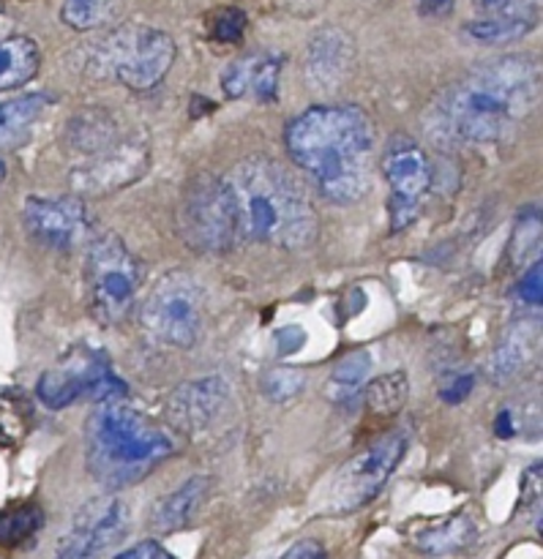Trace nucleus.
<instances>
[{"mask_svg": "<svg viewBox=\"0 0 543 559\" xmlns=\"http://www.w3.org/2000/svg\"><path fill=\"white\" fill-rule=\"evenodd\" d=\"M522 508L524 511H541V462L524 473Z\"/></svg>", "mask_w": 543, "mask_h": 559, "instance_id": "30", "label": "nucleus"}, {"mask_svg": "<svg viewBox=\"0 0 543 559\" xmlns=\"http://www.w3.org/2000/svg\"><path fill=\"white\" fill-rule=\"evenodd\" d=\"M129 527V508L120 500H96L82 508L69 538L55 559H98L104 549L118 544Z\"/></svg>", "mask_w": 543, "mask_h": 559, "instance_id": "14", "label": "nucleus"}, {"mask_svg": "<svg viewBox=\"0 0 543 559\" xmlns=\"http://www.w3.org/2000/svg\"><path fill=\"white\" fill-rule=\"evenodd\" d=\"M44 527V511L36 502H25V506L9 508L0 513V546L3 549H16V546L27 544L36 538Z\"/></svg>", "mask_w": 543, "mask_h": 559, "instance_id": "24", "label": "nucleus"}, {"mask_svg": "<svg viewBox=\"0 0 543 559\" xmlns=\"http://www.w3.org/2000/svg\"><path fill=\"white\" fill-rule=\"evenodd\" d=\"M22 222L27 235L49 249H74L91 233L87 207L76 197H58V200L31 197L22 207Z\"/></svg>", "mask_w": 543, "mask_h": 559, "instance_id": "13", "label": "nucleus"}, {"mask_svg": "<svg viewBox=\"0 0 543 559\" xmlns=\"http://www.w3.org/2000/svg\"><path fill=\"white\" fill-rule=\"evenodd\" d=\"M145 169L147 142L120 136L115 145L104 147V151L93 153V156H85V162L76 164L74 173H71V183L80 191L107 194V191H118L123 186L134 183Z\"/></svg>", "mask_w": 543, "mask_h": 559, "instance_id": "12", "label": "nucleus"}, {"mask_svg": "<svg viewBox=\"0 0 543 559\" xmlns=\"http://www.w3.org/2000/svg\"><path fill=\"white\" fill-rule=\"evenodd\" d=\"M180 240L197 254H224L238 240V211L227 178L197 173L178 202Z\"/></svg>", "mask_w": 543, "mask_h": 559, "instance_id": "5", "label": "nucleus"}, {"mask_svg": "<svg viewBox=\"0 0 543 559\" xmlns=\"http://www.w3.org/2000/svg\"><path fill=\"white\" fill-rule=\"evenodd\" d=\"M142 284V265L115 233L96 235L87 246L85 287L93 317L115 325L134 306Z\"/></svg>", "mask_w": 543, "mask_h": 559, "instance_id": "7", "label": "nucleus"}, {"mask_svg": "<svg viewBox=\"0 0 543 559\" xmlns=\"http://www.w3.org/2000/svg\"><path fill=\"white\" fill-rule=\"evenodd\" d=\"M495 431H497V437H503V440L517 431V424L511 420V413H508V409H503V413L495 418Z\"/></svg>", "mask_w": 543, "mask_h": 559, "instance_id": "37", "label": "nucleus"}, {"mask_svg": "<svg viewBox=\"0 0 543 559\" xmlns=\"http://www.w3.org/2000/svg\"><path fill=\"white\" fill-rule=\"evenodd\" d=\"M36 396L49 409H66L80 396H91L96 402H118L126 396V382L118 380L96 353L76 349L69 364L44 371L36 385Z\"/></svg>", "mask_w": 543, "mask_h": 559, "instance_id": "11", "label": "nucleus"}, {"mask_svg": "<svg viewBox=\"0 0 543 559\" xmlns=\"http://www.w3.org/2000/svg\"><path fill=\"white\" fill-rule=\"evenodd\" d=\"M535 344H539V331L533 325H519L503 338V344L497 347L495 358H492V380L506 382L511 377H517L524 366L533 360Z\"/></svg>", "mask_w": 543, "mask_h": 559, "instance_id": "22", "label": "nucleus"}, {"mask_svg": "<svg viewBox=\"0 0 543 559\" xmlns=\"http://www.w3.org/2000/svg\"><path fill=\"white\" fill-rule=\"evenodd\" d=\"M530 31H533V20L519 14H497L489 16V20L468 22L464 25V33L479 44H506L514 41V38H522Z\"/></svg>", "mask_w": 543, "mask_h": 559, "instance_id": "26", "label": "nucleus"}, {"mask_svg": "<svg viewBox=\"0 0 543 559\" xmlns=\"http://www.w3.org/2000/svg\"><path fill=\"white\" fill-rule=\"evenodd\" d=\"M279 559H328V551L320 540L304 538V540H298L295 546H290V549L284 551Z\"/></svg>", "mask_w": 543, "mask_h": 559, "instance_id": "32", "label": "nucleus"}, {"mask_svg": "<svg viewBox=\"0 0 543 559\" xmlns=\"http://www.w3.org/2000/svg\"><path fill=\"white\" fill-rule=\"evenodd\" d=\"M284 145L322 200L353 205L369 191L375 123L355 104H315L304 109L287 123Z\"/></svg>", "mask_w": 543, "mask_h": 559, "instance_id": "2", "label": "nucleus"}, {"mask_svg": "<svg viewBox=\"0 0 543 559\" xmlns=\"http://www.w3.org/2000/svg\"><path fill=\"white\" fill-rule=\"evenodd\" d=\"M246 25V14L240 9H222L213 14L211 20V36L213 41H222V44H238L244 38Z\"/></svg>", "mask_w": 543, "mask_h": 559, "instance_id": "29", "label": "nucleus"}, {"mask_svg": "<svg viewBox=\"0 0 543 559\" xmlns=\"http://www.w3.org/2000/svg\"><path fill=\"white\" fill-rule=\"evenodd\" d=\"M371 358L369 353H350L347 358H342L333 369V374L328 377L326 396L333 404H350L361 391H364V382L369 377Z\"/></svg>", "mask_w": 543, "mask_h": 559, "instance_id": "23", "label": "nucleus"}, {"mask_svg": "<svg viewBox=\"0 0 543 559\" xmlns=\"http://www.w3.org/2000/svg\"><path fill=\"white\" fill-rule=\"evenodd\" d=\"M519 295H522L524 304L541 306V260L533 262L530 271L522 276V282H519Z\"/></svg>", "mask_w": 543, "mask_h": 559, "instance_id": "31", "label": "nucleus"}, {"mask_svg": "<svg viewBox=\"0 0 543 559\" xmlns=\"http://www.w3.org/2000/svg\"><path fill=\"white\" fill-rule=\"evenodd\" d=\"M408 393H410L408 374H404V371H391V374H382L369 382V388H366V404H369L375 413L393 415L404 407Z\"/></svg>", "mask_w": 543, "mask_h": 559, "instance_id": "27", "label": "nucleus"}, {"mask_svg": "<svg viewBox=\"0 0 543 559\" xmlns=\"http://www.w3.org/2000/svg\"><path fill=\"white\" fill-rule=\"evenodd\" d=\"M426 16H442L453 9V0H418Z\"/></svg>", "mask_w": 543, "mask_h": 559, "instance_id": "36", "label": "nucleus"}, {"mask_svg": "<svg viewBox=\"0 0 543 559\" xmlns=\"http://www.w3.org/2000/svg\"><path fill=\"white\" fill-rule=\"evenodd\" d=\"M175 445L167 431L134 407L102 402L85 426L87 473L104 489H126L140 484L162 462L173 456Z\"/></svg>", "mask_w": 543, "mask_h": 559, "instance_id": "4", "label": "nucleus"}, {"mask_svg": "<svg viewBox=\"0 0 543 559\" xmlns=\"http://www.w3.org/2000/svg\"><path fill=\"white\" fill-rule=\"evenodd\" d=\"M3 180H5V164L3 158H0V186H3Z\"/></svg>", "mask_w": 543, "mask_h": 559, "instance_id": "39", "label": "nucleus"}, {"mask_svg": "<svg viewBox=\"0 0 543 559\" xmlns=\"http://www.w3.org/2000/svg\"><path fill=\"white\" fill-rule=\"evenodd\" d=\"M42 52L25 36H11L0 41V93L22 87L36 76Z\"/></svg>", "mask_w": 543, "mask_h": 559, "instance_id": "20", "label": "nucleus"}, {"mask_svg": "<svg viewBox=\"0 0 543 559\" xmlns=\"http://www.w3.org/2000/svg\"><path fill=\"white\" fill-rule=\"evenodd\" d=\"M123 0H63L60 20L74 31H96L118 16Z\"/></svg>", "mask_w": 543, "mask_h": 559, "instance_id": "25", "label": "nucleus"}, {"mask_svg": "<svg viewBox=\"0 0 543 559\" xmlns=\"http://www.w3.org/2000/svg\"><path fill=\"white\" fill-rule=\"evenodd\" d=\"M208 489H211L208 478L197 475V478H189L186 484H180L178 489L169 491L167 497H162L151 511L153 533L173 535L189 527L191 519L197 516L200 506L205 502Z\"/></svg>", "mask_w": 543, "mask_h": 559, "instance_id": "18", "label": "nucleus"}, {"mask_svg": "<svg viewBox=\"0 0 543 559\" xmlns=\"http://www.w3.org/2000/svg\"><path fill=\"white\" fill-rule=\"evenodd\" d=\"M479 3L489 11H506V9H511L517 0H479Z\"/></svg>", "mask_w": 543, "mask_h": 559, "instance_id": "38", "label": "nucleus"}, {"mask_svg": "<svg viewBox=\"0 0 543 559\" xmlns=\"http://www.w3.org/2000/svg\"><path fill=\"white\" fill-rule=\"evenodd\" d=\"M479 538V527H475L473 519L468 513H459V516L442 519V522L432 524L424 533L415 535L413 544L418 546L424 555L442 557V555H457V551H464L468 546L475 544Z\"/></svg>", "mask_w": 543, "mask_h": 559, "instance_id": "19", "label": "nucleus"}, {"mask_svg": "<svg viewBox=\"0 0 543 559\" xmlns=\"http://www.w3.org/2000/svg\"><path fill=\"white\" fill-rule=\"evenodd\" d=\"M541 69L530 55L475 66L426 109V131L442 145H495L535 109Z\"/></svg>", "mask_w": 543, "mask_h": 559, "instance_id": "1", "label": "nucleus"}, {"mask_svg": "<svg viewBox=\"0 0 543 559\" xmlns=\"http://www.w3.org/2000/svg\"><path fill=\"white\" fill-rule=\"evenodd\" d=\"M282 55H249L233 60L222 74V91L227 98L255 96L260 104H273L279 98V74H282Z\"/></svg>", "mask_w": 543, "mask_h": 559, "instance_id": "17", "label": "nucleus"}, {"mask_svg": "<svg viewBox=\"0 0 543 559\" xmlns=\"http://www.w3.org/2000/svg\"><path fill=\"white\" fill-rule=\"evenodd\" d=\"M355 66V41L342 27H322L306 49V80L315 91H337Z\"/></svg>", "mask_w": 543, "mask_h": 559, "instance_id": "16", "label": "nucleus"}, {"mask_svg": "<svg viewBox=\"0 0 543 559\" xmlns=\"http://www.w3.org/2000/svg\"><path fill=\"white\" fill-rule=\"evenodd\" d=\"M229 388L222 377H200L175 388L167 399V420L184 435H200L222 415Z\"/></svg>", "mask_w": 543, "mask_h": 559, "instance_id": "15", "label": "nucleus"}, {"mask_svg": "<svg viewBox=\"0 0 543 559\" xmlns=\"http://www.w3.org/2000/svg\"><path fill=\"white\" fill-rule=\"evenodd\" d=\"M158 559H175V557H169V555H164V551H162V555H158Z\"/></svg>", "mask_w": 543, "mask_h": 559, "instance_id": "40", "label": "nucleus"}, {"mask_svg": "<svg viewBox=\"0 0 543 559\" xmlns=\"http://www.w3.org/2000/svg\"><path fill=\"white\" fill-rule=\"evenodd\" d=\"M158 555H162V546L156 540H142V544L131 546V549H126L123 555L115 559H158Z\"/></svg>", "mask_w": 543, "mask_h": 559, "instance_id": "35", "label": "nucleus"}, {"mask_svg": "<svg viewBox=\"0 0 543 559\" xmlns=\"http://www.w3.org/2000/svg\"><path fill=\"white\" fill-rule=\"evenodd\" d=\"M260 388L262 393H265L268 402L287 404L304 393L306 374L304 371L293 369V366H273V369H268L265 374H262Z\"/></svg>", "mask_w": 543, "mask_h": 559, "instance_id": "28", "label": "nucleus"}, {"mask_svg": "<svg viewBox=\"0 0 543 559\" xmlns=\"http://www.w3.org/2000/svg\"><path fill=\"white\" fill-rule=\"evenodd\" d=\"M47 107L49 96H44V93H27V96L0 102V147L16 145V142L25 140L31 126L42 118Z\"/></svg>", "mask_w": 543, "mask_h": 559, "instance_id": "21", "label": "nucleus"}, {"mask_svg": "<svg viewBox=\"0 0 543 559\" xmlns=\"http://www.w3.org/2000/svg\"><path fill=\"white\" fill-rule=\"evenodd\" d=\"M404 453H408V437L402 431H391L361 453H355L350 462H344L337 469V475L328 484L326 497H322L326 513L344 516V513H355L369 506L386 489Z\"/></svg>", "mask_w": 543, "mask_h": 559, "instance_id": "8", "label": "nucleus"}, {"mask_svg": "<svg viewBox=\"0 0 543 559\" xmlns=\"http://www.w3.org/2000/svg\"><path fill=\"white\" fill-rule=\"evenodd\" d=\"M102 63L131 91H153L173 69L175 41L151 25L120 27L102 41Z\"/></svg>", "mask_w": 543, "mask_h": 559, "instance_id": "9", "label": "nucleus"}, {"mask_svg": "<svg viewBox=\"0 0 543 559\" xmlns=\"http://www.w3.org/2000/svg\"><path fill=\"white\" fill-rule=\"evenodd\" d=\"M473 385H475V377L473 374H462L459 380L451 382V391H442V399H446L448 404H462L464 399L473 393Z\"/></svg>", "mask_w": 543, "mask_h": 559, "instance_id": "34", "label": "nucleus"}, {"mask_svg": "<svg viewBox=\"0 0 543 559\" xmlns=\"http://www.w3.org/2000/svg\"><path fill=\"white\" fill-rule=\"evenodd\" d=\"M0 11H3V3H0Z\"/></svg>", "mask_w": 543, "mask_h": 559, "instance_id": "41", "label": "nucleus"}, {"mask_svg": "<svg viewBox=\"0 0 543 559\" xmlns=\"http://www.w3.org/2000/svg\"><path fill=\"white\" fill-rule=\"evenodd\" d=\"M276 342H279V353L282 355H290L295 353V349L304 347L306 342V333L300 331V328H282V331L276 333Z\"/></svg>", "mask_w": 543, "mask_h": 559, "instance_id": "33", "label": "nucleus"}, {"mask_svg": "<svg viewBox=\"0 0 543 559\" xmlns=\"http://www.w3.org/2000/svg\"><path fill=\"white\" fill-rule=\"evenodd\" d=\"M382 175L388 180V207H391V229L410 227L418 218L421 205L432 189V164L424 147L408 134L388 140L382 153Z\"/></svg>", "mask_w": 543, "mask_h": 559, "instance_id": "10", "label": "nucleus"}, {"mask_svg": "<svg viewBox=\"0 0 543 559\" xmlns=\"http://www.w3.org/2000/svg\"><path fill=\"white\" fill-rule=\"evenodd\" d=\"M227 183L238 211V238L290 251L315 243L320 233L315 202L282 164L249 156L235 164Z\"/></svg>", "mask_w": 543, "mask_h": 559, "instance_id": "3", "label": "nucleus"}, {"mask_svg": "<svg viewBox=\"0 0 543 559\" xmlns=\"http://www.w3.org/2000/svg\"><path fill=\"white\" fill-rule=\"evenodd\" d=\"M208 298L191 273L169 271L142 304V331L162 347L189 349L205 331Z\"/></svg>", "mask_w": 543, "mask_h": 559, "instance_id": "6", "label": "nucleus"}]
</instances>
